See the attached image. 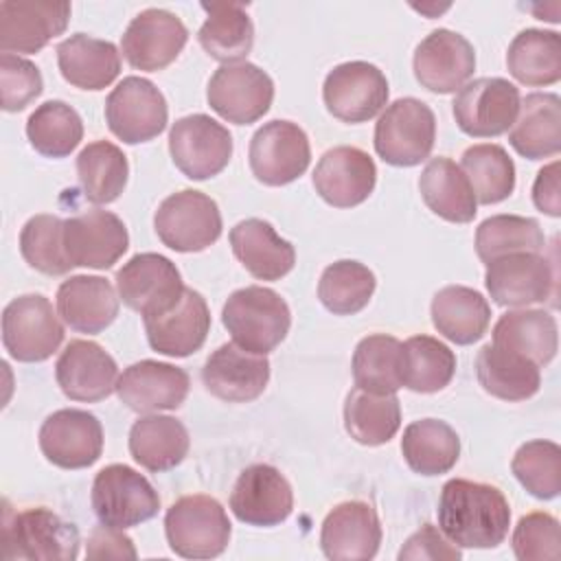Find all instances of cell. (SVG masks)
Listing matches in <instances>:
<instances>
[{
    "label": "cell",
    "mask_w": 561,
    "mask_h": 561,
    "mask_svg": "<svg viewBox=\"0 0 561 561\" xmlns=\"http://www.w3.org/2000/svg\"><path fill=\"white\" fill-rule=\"evenodd\" d=\"M543 245V230L533 217L493 215L476 230V252L482 263L515 252H541Z\"/></svg>",
    "instance_id": "cell-48"
},
{
    "label": "cell",
    "mask_w": 561,
    "mask_h": 561,
    "mask_svg": "<svg viewBox=\"0 0 561 561\" xmlns=\"http://www.w3.org/2000/svg\"><path fill=\"white\" fill-rule=\"evenodd\" d=\"M121 300L142 318L169 311L184 294V283L175 263L158 252L134 254L116 272Z\"/></svg>",
    "instance_id": "cell-13"
},
{
    "label": "cell",
    "mask_w": 561,
    "mask_h": 561,
    "mask_svg": "<svg viewBox=\"0 0 561 561\" xmlns=\"http://www.w3.org/2000/svg\"><path fill=\"white\" fill-rule=\"evenodd\" d=\"M533 202L535 206L550 215H561V193H559V162H550L543 169H539L535 184H533Z\"/></svg>",
    "instance_id": "cell-55"
},
{
    "label": "cell",
    "mask_w": 561,
    "mask_h": 561,
    "mask_svg": "<svg viewBox=\"0 0 561 561\" xmlns=\"http://www.w3.org/2000/svg\"><path fill=\"white\" fill-rule=\"evenodd\" d=\"M206 99L224 121L250 125L270 110L274 101V81L256 64H226L213 72Z\"/></svg>",
    "instance_id": "cell-12"
},
{
    "label": "cell",
    "mask_w": 561,
    "mask_h": 561,
    "mask_svg": "<svg viewBox=\"0 0 561 561\" xmlns=\"http://www.w3.org/2000/svg\"><path fill=\"white\" fill-rule=\"evenodd\" d=\"M375 184V160L359 147H333L322 153L313 169V186L318 195L335 208H353L366 202Z\"/></svg>",
    "instance_id": "cell-22"
},
{
    "label": "cell",
    "mask_w": 561,
    "mask_h": 561,
    "mask_svg": "<svg viewBox=\"0 0 561 561\" xmlns=\"http://www.w3.org/2000/svg\"><path fill=\"white\" fill-rule=\"evenodd\" d=\"M158 239L175 252H202L221 234V213L213 197L184 188L162 199L153 215Z\"/></svg>",
    "instance_id": "cell-6"
},
{
    "label": "cell",
    "mask_w": 561,
    "mask_h": 561,
    "mask_svg": "<svg viewBox=\"0 0 561 561\" xmlns=\"http://www.w3.org/2000/svg\"><path fill=\"white\" fill-rule=\"evenodd\" d=\"M375 287L373 270L359 261L342 259L324 267L318 283V298L331 313L353 316L370 302Z\"/></svg>",
    "instance_id": "cell-47"
},
{
    "label": "cell",
    "mask_w": 561,
    "mask_h": 561,
    "mask_svg": "<svg viewBox=\"0 0 561 561\" xmlns=\"http://www.w3.org/2000/svg\"><path fill=\"white\" fill-rule=\"evenodd\" d=\"M511 469L519 484L539 500H552L561 491V447L552 440L519 445Z\"/></svg>",
    "instance_id": "cell-50"
},
{
    "label": "cell",
    "mask_w": 561,
    "mask_h": 561,
    "mask_svg": "<svg viewBox=\"0 0 561 561\" xmlns=\"http://www.w3.org/2000/svg\"><path fill=\"white\" fill-rule=\"evenodd\" d=\"M230 533L226 508L204 493L180 497L164 515L169 548L184 559L219 557L228 548Z\"/></svg>",
    "instance_id": "cell-4"
},
{
    "label": "cell",
    "mask_w": 561,
    "mask_h": 561,
    "mask_svg": "<svg viewBox=\"0 0 561 561\" xmlns=\"http://www.w3.org/2000/svg\"><path fill=\"white\" fill-rule=\"evenodd\" d=\"M64 342V324L59 322L50 300L42 294H24L13 298L2 311V344L18 362H44Z\"/></svg>",
    "instance_id": "cell-8"
},
{
    "label": "cell",
    "mask_w": 561,
    "mask_h": 561,
    "mask_svg": "<svg viewBox=\"0 0 561 561\" xmlns=\"http://www.w3.org/2000/svg\"><path fill=\"white\" fill-rule=\"evenodd\" d=\"M401 353L403 342L386 333L359 340L351 364L355 386L375 394H394L403 386Z\"/></svg>",
    "instance_id": "cell-42"
},
{
    "label": "cell",
    "mask_w": 561,
    "mask_h": 561,
    "mask_svg": "<svg viewBox=\"0 0 561 561\" xmlns=\"http://www.w3.org/2000/svg\"><path fill=\"white\" fill-rule=\"evenodd\" d=\"M344 427L362 445L377 447L388 443L401 427L397 394H375L355 386L346 394Z\"/></svg>",
    "instance_id": "cell-41"
},
{
    "label": "cell",
    "mask_w": 561,
    "mask_h": 561,
    "mask_svg": "<svg viewBox=\"0 0 561 561\" xmlns=\"http://www.w3.org/2000/svg\"><path fill=\"white\" fill-rule=\"evenodd\" d=\"M381 543V524L375 508L362 500L333 506L320 528V546L333 561L373 559Z\"/></svg>",
    "instance_id": "cell-25"
},
{
    "label": "cell",
    "mask_w": 561,
    "mask_h": 561,
    "mask_svg": "<svg viewBox=\"0 0 561 561\" xmlns=\"http://www.w3.org/2000/svg\"><path fill=\"white\" fill-rule=\"evenodd\" d=\"M513 552L522 561L559 559V522L550 513L537 511L524 515L513 530Z\"/></svg>",
    "instance_id": "cell-51"
},
{
    "label": "cell",
    "mask_w": 561,
    "mask_h": 561,
    "mask_svg": "<svg viewBox=\"0 0 561 561\" xmlns=\"http://www.w3.org/2000/svg\"><path fill=\"white\" fill-rule=\"evenodd\" d=\"M508 72L524 85H552L561 79V37L557 31L526 28L506 50Z\"/></svg>",
    "instance_id": "cell-40"
},
{
    "label": "cell",
    "mask_w": 561,
    "mask_h": 561,
    "mask_svg": "<svg viewBox=\"0 0 561 561\" xmlns=\"http://www.w3.org/2000/svg\"><path fill=\"white\" fill-rule=\"evenodd\" d=\"M438 526L458 548H495L511 526V506L504 493L484 482L454 478L440 489Z\"/></svg>",
    "instance_id": "cell-1"
},
{
    "label": "cell",
    "mask_w": 561,
    "mask_h": 561,
    "mask_svg": "<svg viewBox=\"0 0 561 561\" xmlns=\"http://www.w3.org/2000/svg\"><path fill=\"white\" fill-rule=\"evenodd\" d=\"M419 191L425 206L451 221V224H469L478 213V199L462 169L445 158H432L419 178Z\"/></svg>",
    "instance_id": "cell-35"
},
{
    "label": "cell",
    "mask_w": 561,
    "mask_h": 561,
    "mask_svg": "<svg viewBox=\"0 0 561 561\" xmlns=\"http://www.w3.org/2000/svg\"><path fill=\"white\" fill-rule=\"evenodd\" d=\"M322 99L335 118L364 123L386 107L388 79L368 61H344L327 75Z\"/></svg>",
    "instance_id": "cell-15"
},
{
    "label": "cell",
    "mask_w": 561,
    "mask_h": 561,
    "mask_svg": "<svg viewBox=\"0 0 561 561\" xmlns=\"http://www.w3.org/2000/svg\"><path fill=\"white\" fill-rule=\"evenodd\" d=\"M460 169L480 204H497L515 188V164L500 145L482 142L467 147Z\"/></svg>",
    "instance_id": "cell-45"
},
{
    "label": "cell",
    "mask_w": 561,
    "mask_h": 561,
    "mask_svg": "<svg viewBox=\"0 0 561 561\" xmlns=\"http://www.w3.org/2000/svg\"><path fill=\"white\" fill-rule=\"evenodd\" d=\"M142 320L149 346L169 357H186L199 351L210 331L208 305L191 287H184L182 298L169 311Z\"/></svg>",
    "instance_id": "cell-28"
},
{
    "label": "cell",
    "mask_w": 561,
    "mask_h": 561,
    "mask_svg": "<svg viewBox=\"0 0 561 561\" xmlns=\"http://www.w3.org/2000/svg\"><path fill=\"white\" fill-rule=\"evenodd\" d=\"M88 559H136L131 539L121 528L99 526L88 537Z\"/></svg>",
    "instance_id": "cell-54"
},
{
    "label": "cell",
    "mask_w": 561,
    "mask_h": 561,
    "mask_svg": "<svg viewBox=\"0 0 561 561\" xmlns=\"http://www.w3.org/2000/svg\"><path fill=\"white\" fill-rule=\"evenodd\" d=\"M64 248L72 265L107 270L127 252L129 234L118 215L92 208L64 219Z\"/></svg>",
    "instance_id": "cell-18"
},
{
    "label": "cell",
    "mask_w": 561,
    "mask_h": 561,
    "mask_svg": "<svg viewBox=\"0 0 561 561\" xmlns=\"http://www.w3.org/2000/svg\"><path fill=\"white\" fill-rule=\"evenodd\" d=\"M206 390L228 403H248L263 394L270 381V362L265 355L250 353L234 342L215 348L204 368Z\"/></svg>",
    "instance_id": "cell-24"
},
{
    "label": "cell",
    "mask_w": 561,
    "mask_h": 561,
    "mask_svg": "<svg viewBox=\"0 0 561 561\" xmlns=\"http://www.w3.org/2000/svg\"><path fill=\"white\" fill-rule=\"evenodd\" d=\"M230 245L241 265L259 280H278L294 270L296 250L265 219L250 217L230 230Z\"/></svg>",
    "instance_id": "cell-30"
},
{
    "label": "cell",
    "mask_w": 561,
    "mask_h": 561,
    "mask_svg": "<svg viewBox=\"0 0 561 561\" xmlns=\"http://www.w3.org/2000/svg\"><path fill=\"white\" fill-rule=\"evenodd\" d=\"M462 557L460 548L451 543L443 530L432 524H423L399 550V559L416 561V559H432V561H458Z\"/></svg>",
    "instance_id": "cell-53"
},
{
    "label": "cell",
    "mask_w": 561,
    "mask_h": 561,
    "mask_svg": "<svg viewBox=\"0 0 561 561\" xmlns=\"http://www.w3.org/2000/svg\"><path fill=\"white\" fill-rule=\"evenodd\" d=\"M188 31L184 22L167 9H145L127 24L121 50L136 70L156 72L178 59L186 46Z\"/></svg>",
    "instance_id": "cell-16"
},
{
    "label": "cell",
    "mask_w": 561,
    "mask_h": 561,
    "mask_svg": "<svg viewBox=\"0 0 561 561\" xmlns=\"http://www.w3.org/2000/svg\"><path fill=\"white\" fill-rule=\"evenodd\" d=\"M436 140V118L427 103L405 96L381 112L375 125V151L392 167H414L430 158Z\"/></svg>",
    "instance_id": "cell-5"
},
{
    "label": "cell",
    "mask_w": 561,
    "mask_h": 561,
    "mask_svg": "<svg viewBox=\"0 0 561 561\" xmlns=\"http://www.w3.org/2000/svg\"><path fill=\"white\" fill-rule=\"evenodd\" d=\"M39 449L48 462L61 469L90 467L103 451L101 421L88 410H57L39 427Z\"/></svg>",
    "instance_id": "cell-17"
},
{
    "label": "cell",
    "mask_w": 561,
    "mask_h": 561,
    "mask_svg": "<svg viewBox=\"0 0 561 561\" xmlns=\"http://www.w3.org/2000/svg\"><path fill=\"white\" fill-rule=\"evenodd\" d=\"M252 175L267 186H283L298 180L311 160L309 138L291 121H270L250 140Z\"/></svg>",
    "instance_id": "cell-14"
},
{
    "label": "cell",
    "mask_w": 561,
    "mask_h": 561,
    "mask_svg": "<svg viewBox=\"0 0 561 561\" xmlns=\"http://www.w3.org/2000/svg\"><path fill=\"white\" fill-rule=\"evenodd\" d=\"M79 530L46 506L11 511L4 502L2 557L31 561H72L79 557Z\"/></svg>",
    "instance_id": "cell-3"
},
{
    "label": "cell",
    "mask_w": 561,
    "mask_h": 561,
    "mask_svg": "<svg viewBox=\"0 0 561 561\" xmlns=\"http://www.w3.org/2000/svg\"><path fill=\"white\" fill-rule=\"evenodd\" d=\"M164 94L145 77H125L105 99L110 131L127 145L147 142L167 127Z\"/></svg>",
    "instance_id": "cell-9"
},
{
    "label": "cell",
    "mask_w": 561,
    "mask_h": 561,
    "mask_svg": "<svg viewBox=\"0 0 561 561\" xmlns=\"http://www.w3.org/2000/svg\"><path fill=\"white\" fill-rule=\"evenodd\" d=\"M432 322L449 342L467 346L486 333L491 307L480 291L465 285H447L432 298Z\"/></svg>",
    "instance_id": "cell-36"
},
{
    "label": "cell",
    "mask_w": 561,
    "mask_h": 561,
    "mask_svg": "<svg viewBox=\"0 0 561 561\" xmlns=\"http://www.w3.org/2000/svg\"><path fill=\"white\" fill-rule=\"evenodd\" d=\"M456 373L454 351L432 335H412L403 342V386L414 392H438L449 386Z\"/></svg>",
    "instance_id": "cell-44"
},
{
    "label": "cell",
    "mask_w": 561,
    "mask_h": 561,
    "mask_svg": "<svg viewBox=\"0 0 561 561\" xmlns=\"http://www.w3.org/2000/svg\"><path fill=\"white\" fill-rule=\"evenodd\" d=\"M22 259L37 272L48 276L68 274L75 265L64 248V219L57 215H35L20 232Z\"/></svg>",
    "instance_id": "cell-49"
},
{
    "label": "cell",
    "mask_w": 561,
    "mask_h": 561,
    "mask_svg": "<svg viewBox=\"0 0 561 561\" xmlns=\"http://www.w3.org/2000/svg\"><path fill=\"white\" fill-rule=\"evenodd\" d=\"M191 447L182 421L167 414L140 416L129 430V454L147 471L160 473L178 467Z\"/></svg>",
    "instance_id": "cell-34"
},
{
    "label": "cell",
    "mask_w": 561,
    "mask_h": 561,
    "mask_svg": "<svg viewBox=\"0 0 561 561\" xmlns=\"http://www.w3.org/2000/svg\"><path fill=\"white\" fill-rule=\"evenodd\" d=\"M511 147L528 158L541 160L561 149V101L552 92H533L519 101V114L508 131Z\"/></svg>",
    "instance_id": "cell-31"
},
{
    "label": "cell",
    "mask_w": 561,
    "mask_h": 561,
    "mask_svg": "<svg viewBox=\"0 0 561 561\" xmlns=\"http://www.w3.org/2000/svg\"><path fill=\"white\" fill-rule=\"evenodd\" d=\"M476 373L484 392L502 401L530 399L541 386V373L533 359L493 342L480 348Z\"/></svg>",
    "instance_id": "cell-33"
},
{
    "label": "cell",
    "mask_w": 561,
    "mask_h": 561,
    "mask_svg": "<svg viewBox=\"0 0 561 561\" xmlns=\"http://www.w3.org/2000/svg\"><path fill=\"white\" fill-rule=\"evenodd\" d=\"M221 322L237 346L267 355L287 337L291 313L285 298L274 289L248 285L228 296L221 309Z\"/></svg>",
    "instance_id": "cell-2"
},
{
    "label": "cell",
    "mask_w": 561,
    "mask_h": 561,
    "mask_svg": "<svg viewBox=\"0 0 561 561\" xmlns=\"http://www.w3.org/2000/svg\"><path fill=\"white\" fill-rule=\"evenodd\" d=\"M484 285L502 307H526L550 298L554 272L539 252H515L486 263Z\"/></svg>",
    "instance_id": "cell-23"
},
{
    "label": "cell",
    "mask_w": 561,
    "mask_h": 561,
    "mask_svg": "<svg viewBox=\"0 0 561 561\" xmlns=\"http://www.w3.org/2000/svg\"><path fill=\"white\" fill-rule=\"evenodd\" d=\"M55 379L68 399L94 403L116 390L118 366L96 342L72 340L57 357Z\"/></svg>",
    "instance_id": "cell-26"
},
{
    "label": "cell",
    "mask_w": 561,
    "mask_h": 561,
    "mask_svg": "<svg viewBox=\"0 0 561 561\" xmlns=\"http://www.w3.org/2000/svg\"><path fill=\"white\" fill-rule=\"evenodd\" d=\"M57 66L70 85L103 90L121 72V53L107 39L75 33L57 46Z\"/></svg>",
    "instance_id": "cell-32"
},
{
    "label": "cell",
    "mask_w": 561,
    "mask_h": 561,
    "mask_svg": "<svg viewBox=\"0 0 561 561\" xmlns=\"http://www.w3.org/2000/svg\"><path fill=\"white\" fill-rule=\"evenodd\" d=\"M118 298L103 276L77 274L57 289V311L61 320L79 333H101L118 316Z\"/></svg>",
    "instance_id": "cell-29"
},
{
    "label": "cell",
    "mask_w": 561,
    "mask_h": 561,
    "mask_svg": "<svg viewBox=\"0 0 561 561\" xmlns=\"http://www.w3.org/2000/svg\"><path fill=\"white\" fill-rule=\"evenodd\" d=\"M44 81L39 68L20 55H0V90L2 110L20 112L42 94Z\"/></svg>",
    "instance_id": "cell-52"
},
{
    "label": "cell",
    "mask_w": 561,
    "mask_h": 561,
    "mask_svg": "<svg viewBox=\"0 0 561 561\" xmlns=\"http://www.w3.org/2000/svg\"><path fill=\"white\" fill-rule=\"evenodd\" d=\"M92 508L103 526L125 530L156 517L160 495L142 473L116 462L94 476Z\"/></svg>",
    "instance_id": "cell-7"
},
{
    "label": "cell",
    "mask_w": 561,
    "mask_h": 561,
    "mask_svg": "<svg viewBox=\"0 0 561 561\" xmlns=\"http://www.w3.org/2000/svg\"><path fill=\"white\" fill-rule=\"evenodd\" d=\"M26 138L37 153L46 158H64L81 142L83 121L68 103L46 101L28 116Z\"/></svg>",
    "instance_id": "cell-46"
},
{
    "label": "cell",
    "mask_w": 561,
    "mask_h": 561,
    "mask_svg": "<svg viewBox=\"0 0 561 561\" xmlns=\"http://www.w3.org/2000/svg\"><path fill=\"white\" fill-rule=\"evenodd\" d=\"M208 13L197 31L202 48L217 61L239 64L252 50L254 24L241 2H213L202 4Z\"/></svg>",
    "instance_id": "cell-38"
},
{
    "label": "cell",
    "mask_w": 561,
    "mask_h": 561,
    "mask_svg": "<svg viewBox=\"0 0 561 561\" xmlns=\"http://www.w3.org/2000/svg\"><path fill=\"white\" fill-rule=\"evenodd\" d=\"M188 386L184 368L142 359L123 370L116 381V394L134 412H160L178 410L188 394Z\"/></svg>",
    "instance_id": "cell-27"
},
{
    "label": "cell",
    "mask_w": 561,
    "mask_h": 561,
    "mask_svg": "<svg viewBox=\"0 0 561 561\" xmlns=\"http://www.w3.org/2000/svg\"><path fill=\"white\" fill-rule=\"evenodd\" d=\"M68 20V2L4 0L0 2V50L37 53L66 31Z\"/></svg>",
    "instance_id": "cell-21"
},
{
    "label": "cell",
    "mask_w": 561,
    "mask_h": 561,
    "mask_svg": "<svg viewBox=\"0 0 561 561\" xmlns=\"http://www.w3.org/2000/svg\"><path fill=\"white\" fill-rule=\"evenodd\" d=\"M519 90L502 77H480L465 83L451 107L458 127L473 138H493L508 131L519 114Z\"/></svg>",
    "instance_id": "cell-11"
},
{
    "label": "cell",
    "mask_w": 561,
    "mask_h": 561,
    "mask_svg": "<svg viewBox=\"0 0 561 561\" xmlns=\"http://www.w3.org/2000/svg\"><path fill=\"white\" fill-rule=\"evenodd\" d=\"M294 491L289 480L272 465L245 467L230 493V511L250 526H278L291 515Z\"/></svg>",
    "instance_id": "cell-19"
},
{
    "label": "cell",
    "mask_w": 561,
    "mask_h": 561,
    "mask_svg": "<svg viewBox=\"0 0 561 561\" xmlns=\"http://www.w3.org/2000/svg\"><path fill=\"white\" fill-rule=\"evenodd\" d=\"M416 81L436 94L460 90L476 70V50L467 37L449 28H436L414 50Z\"/></svg>",
    "instance_id": "cell-20"
},
{
    "label": "cell",
    "mask_w": 561,
    "mask_h": 561,
    "mask_svg": "<svg viewBox=\"0 0 561 561\" xmlns=\"http://www.w3.org/2000/svg\"><path fill=\"white\" fill-rule=\"evenodd\" d=\"M127 156L110 140H94L77 156V178L85 199L110 204L118 199L127 184Z\"/></svg>",
    "instance_id": "cell-43"
},
{
    "label": "cell",
    "mask_w": 561,
    "mask_h": 561,
    "mask_svg": "<svg viewBox=\"0 0 561 561\" xmlns=\"http://www.w3.org/2000/svg\"><path fill=\"white\" fill-rule=\"evenodd\" d=\"M169 153L188 180H208L228 167L232 136L208 114H188L171 125Z\"/></svg>",
    "instance_id": "cell-10"
},
{
    "label": "cell",
    "mask_w": 561,
    "mask_h": 561,
    "mask_svg": "<svg viewBox=\"0 0 561 561\" xmlns=\"http://www.w3.org/2000/svg\"><path fill=\"white\" fill-rule=\"evenodd\" d=\"M401 454L408 467L421 476L447 473L460 456L456 430L440 419H421L403 430Z\"/></svg>",
    "instance_id": "cell-39"
},
{
    "label": "cell",
    "mask_w": 561,
    "mask_h": 561,
    "mask_svg": "<svg viewBox=\"0 0 561 561\" xmlns=\"http://www.w3.org/2000/svg\"><path fill=\"white\" fill-rule=\"evenodd\" d=\"M493 344L511 348L537 366L554 359L559 346L557 320L543 309H513L500 316L493 327Z\"/></svg>",
    "instance_id": "cell-37"
}]
</instances>
